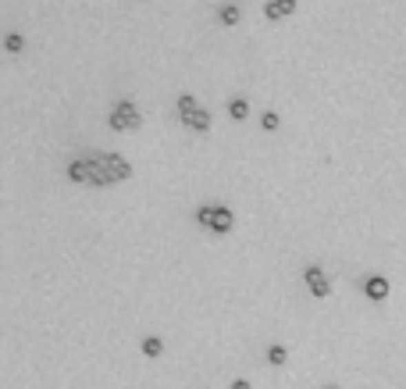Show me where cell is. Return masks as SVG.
I'll return each instance as SVG.
<instances>
[{
    "instance_id": "6da1fadb",
    "label": "cell",
    "mask_w": 406,
    "mask_h": 389,
    "mask_svg": "<svg viewBox=\"0 0 406 389\" xmlns=\"http://www.w3.org/2000/svg\"><path fill=\"white\" fill-rule=\"evenodd\" d=\"M196 221L203 225V229H210V232L228 236L232 225H235V215L228 208H221V203H203V208H196Z\"/></svg>"
},
{
    "instance_id": "7a4b0ae2",
    "label": "cell",
    "mask_w": 406,
    "mask_h": 389,
    "mask_svg": "<svg viewBox=\"0 0 406 389\" xmlns=\"http://www.w3.org/2000/svg\"><path fill=\"white\" fill-rule=\"evenodd\" d=\"M179 118L185 121L192 132H207L210 129V111L200 108L192 93H179Z\"/></svg>"
},
{
    "instance_id": "3957f363",
    "label": "cell",
    "mask_w": 406,
    "mask_h": 389,
    "mask_svg": "<svg viewBox=\"0 0 406 389\" xmlns=\"http://www.w3.org/2000/svg\"><path fill=\"white\" fill-rule=\"evenodd\" d=\"M139 121H143V114L132 100H114V108H111V129L114 132H132Z\"/></svg>"
},
{
    "instance_id": "277c9868",
    "label": "cell",
    "mask_w": 406,
    "mask_h": 389,
    "mask_svg": "<svg viewBox=\"0 0 406 389\" xmlns=\"http://www.w3.org/2000/svg\"><path fill=\"white\" fill-rule=\"evenodd\" d=\"M303 279H307L310 293H314L317 300L332 297V282H328V275H325V268H321V264H307V268H303Z\"/></svg>"
},
{
    "instance_id": "5b68a950",
    "label": "cell",
    "mask_w": 406,
    "mask_h": 389,
    "mask_svg": "<svg viewBox=\"0 0 406 389\" xmlns=\"http://www.w3.org/2000/svg\"><path fill=\"white\" fill-rule=\"evenodd\" d=\"M100 161L107 165V172L114 175V182H125V179H132V165L121 157V154H100Z\"/></svg>"
},
{
    "instance_id": "8992f818",
    "label": "cell",
    "mask_w": 406,
    "mask_h": 389,
    "mask_svg": "<svg viewBox=\"0 0 406 389\" xmlns=\"http://www.w3.org/2000/svg\"><path fill=\"white\" fill-rule=\"evenodd\" d=\"M363 293H367L374 303H381L385 297L392 293V286H389V279H385V275H367V279H363Z\"/></svg>"
},
{
    "instance_id": "52a82bcc",
    "label": "cell",
    "mask_w": 406,
    "mask_h": 389,
    "mask_svg": "<svg viewBox=\"0 0 406 389\" xmlns=\"http://www.w3.org/2000/svg\"><path fill=\"white\" fill-rule=\"evenodd\" d=\"M296 11V0H267L264 4V14L271 18V22H278V18H289Z\"/></svg>"
},
{
    "instance_id": "ba28073f",
    "label": "cell",
    "mask_w": 406,
    "mask_h": 389,
    "mask_svg": "<svg viewBox=\"0 0 406 389\" xmlns=\"http://www.w3.org/2000/svg\"><path fill=\"white\" fill-rule=\"evenodd\" d=\"M239 18H243L239 4H221V8H218V22H221V26H239Z\"/></svg>"
},
{
    "instance_id": "9c48e42d",
    "label": "cell",
    "mask_w": 406,
    "mask_h": 389,
    "mask_svg": "<svg viewBox=\"0 0 406 389\" xmlns=\"http://www.w3.org/2000/svg\"><path fill=\"white\" fill-rule=\"evenodd\" d=\"M228 114H232L235 121H243V118L250 114V100H246V97H232V100H228Z\"/></svg>"
},
{
    "instance_id": "30bf717a",
    "label": "cell",
    "mask_w": 406,
    "mask_h": 389,
    "mask_svg": "<svg viewBox=\"0 0 406 389\" xmlns=\"http://www.w3.org/2000/svg\"><path fill=\"white\" fill-rule=\"evenodd\" d=\"M143 354H146V357H161V354H164V339H161V336H146V339H143Z\"/></svg>"
},
{
    "instance_id": "8fae6325",
    "label": "cell",
    "mask_w": 406,
    "mask_h": 389,
    "mask_svg": "<svg viewBox=\"0 0 406 389\" xmlns=\"http://www.w3.org/2000/svg\"><path fill=\"white\" fill-rule=\"evenodd\" d=\"M267 361H271L274 368H282V364L289 361V350H285L282 343H271V346H267Z\"/></svg>"
},
{
    "instance_id": "7c38bea8",
    "label": "cell",
    "mask_w": 406,
    "mask_h": 389,
    "mask_svg": "<svg viewBox=\"0 0 406 389\" xmlns=\"http://www.w3.org/2000/svg\"><path fill=\"white\" fill-rule=\"evenodd\" d=\"M4 47H8L11 54H21V50H26V39H21V32H8V36H4Z\"/></svg>"
},
{
    "instance_id": "4fadbf2b",
    "label": "cell",
    "mask_w": 406,
    "mask_h": 389,
    "mask_svg": "<svg viewBox=\"0 0 406 389\" xmlns=\"http://www.w3.org/2000/svg\"><path fill=\"white\" fill-rule=\"evenodd\" d=\"M278 126H282V118H278L274 111H264V114H261V129H267V132H274Z\"/></svg>"
},
{
    "instance_id": "5bb4252c",
    "label": "cell",
    "mask_w": 406,
    "mask_h": 389,
    "mask_svg": "<svg viewBox=\"0 0 406 389\" xmlns=\"http://www.w3.org/2000/svg\"><path fill=\"white\" fill-rule=\"evenodd\" d=\"M228 389H250V382L246 379H232V386Z\"/></svg>"
},
{
    "instance_id": "9a60e30c",
    "label": "cell",
    "mask_w": 406,
    "mask_h": 389,
    "mask_svg": "<svg viewBox=\"0 0 406 389\" xmlns=\"http://www.w3.org/2000/svg\"><path fill=\"white\" fill-rule=\"evenodd\" d=\"M325 389H338V386H325Z\"/></svg>"
}]
</instances>
